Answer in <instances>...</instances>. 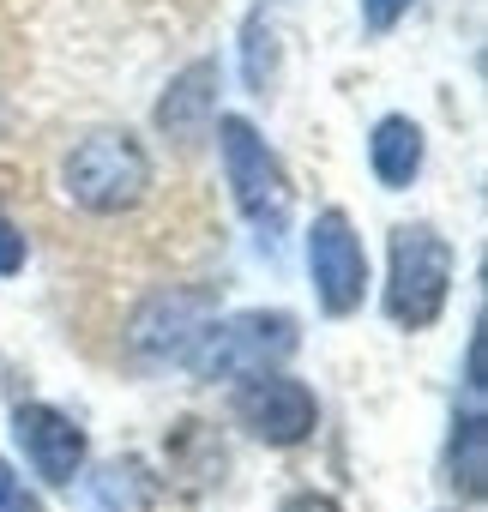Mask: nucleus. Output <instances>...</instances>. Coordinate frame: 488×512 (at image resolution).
<instances>
[{"label": "nucleus", "instance_id": "nucleus-1", "mask_svg": "<svg viewBox=\"0 0 488 512\" xmlns=\"http://www.w3.org/2000/svg\"><path fill=\"white\" fill-rule=\"evenodd\" d=\"M452 278H458V253L434 223H398L386 241V290L380 308L398 332H428L446 302H452Z\"/></svg>", "mask_w": 488, "mask_h": 512}, {"label": "nucleus", "instance_id": "nucleus-2", "mask_svg": "<svg viewBox=\"0 0 488 512\" xmlns=\"http://www.w3.org/2000/svg\"><path fill=\"white\" fill-rule=\"evenodd\" d=\"M296 350H302L296 314H284V308H241V314H217L199 332V344L187 350L181 368L193 380H205V386H217V380L241 386V380H254V374L284 368Z\"/></svg>", "mask_w": 488, "mask_h": 512}, {"label": "nucleus", "instance_id": "nucleus-3", "mask_svg": "<svg viewBox=\"0 0 488 512\" xmlns=\"http://www.w3.org/2000/svg\"><path fill=\"white\" fill-rule=\"evenodd\" d=\"M61 193L91 217H127L151 193V151L127 127H91L61 163Z\"/></svg>", "mask_w": 488, "mask_h": 512}, {"label": "nucleus", "instance_id": "nucleus-4", "mask_svg": "<svg viewBox=\"0 0 488 512\" xmlns=\"http://www.w3.org/2000/svg\"><path fill=\"white\" fill-rule=\"evenodd\" d=\"M211 133H217V163H223L235 211L248 217V229L260 241H278L290 223V175H284L278 151L260 139V127L248 115H217Z\"/></svg>", "mask_w": 488, "mask_h": 512}, {"label": "nucleus", "instance_id": "nucleus-5", "mask_svg": "<svg viewBox=\"0 0 488 512\" xmlns=\"http://www.w3.org/2000/svg\"><path fill=\"white\" fill-rule=\"evenodd\" d=\"M217 320V290L211 284H169L151 290L133 320H127V356L139 368H169L187 362V350L199 344V332Z\"/></svg>", "mask_w": 488, "mask_h": 512}, {"label": "nucleus", "instance_id": "nucleus-6", "mask_svg": "<svg viewBox=\"0 0 488 512\" xmlns=\"http://www.w3.org/2000/svg\"><path fill=\"white\" fill-rule=\"evenodd\" d=\"M308 278L326 320H350L368 302V247L344 205H326L308 223Z\"/></svg>", "mask_w": 488, "mask_h": 512}, {"label": "nucleus", "instance_id": "nucleus-7", "mask_svg": "<svg viewBox=\"0 0 488 512\" xmlns=\"http://www.w3.org/2000/svg\"><path fill=\"white\" fill-rule=\"evenodd\" d=\"M229 410H235L241 428H248L260 446H272V452H290V446L314 440V428H320V398L296 374H284V368L241 380L235 398H229Z\"/></svg>", "mask_w": 488, "mask_h": 512}, {"label": "nucleus", "instance_id": "nucleus-8", "mask_svg": "<svg viewBox=\"0 0 488 512\" xmlns=\"http://www.w3.org/2000/svg\"><path fill=\"white\" fill-rule=\"evenodd\" d=\"M13 440L25 452V464L49 482V488H73L85 476V458H91V440L85 428L55 410V404H19L13 410Z\"/></svg>", "mask_w": 488, "mask_h": 512}, {"label": "nucleus", "instance_id": "nucleus-9", "mask_svg": "<svg viewBox=\"0 0 488 512\" xmlns=\"http://www.w3.org/2000/svg\"><path fill=\"white\" fill-rule=\"evenodd\" d=\"M217 85H223V67H217L211 55L187 61V67L163 85V97H157V133H169V139H181V145L205 139L211 121H217Z\"/></svg>", "mask_w": 488, "mask_h": 512}, {"label": "nucleus", "instance_id": "nucleus-10", "mask_svg": "<svg viewBox=\"0 0 488 512\" xmlns=\"http://www.w3.org/2000/svg\"><path fill=\"white\" fill-rule=\"evenodd\" d=\"M422 157H428V139L410 115H380L368 127V169L386 193H404L422 175Z\"/></svg>", "mask_w": 488, "mask_h": 512}, {"label": "nucleus", "instance_id": "nucleus-11", "mask_svg": "<svg viewBox=\"0 0 488 512\" xmlns=\"http://www.w3.org/2000/svg\"><path fill=\"white\" fill-rule=\"evenodd\" d=\"M446 482L464 500L488 494V416H482V392H464L458 416H452V440H446Z\"/></svg>", "mask_w": 488, "mask_h": 512}, {"label": "nucleus", "instance_id": "nucleus-12", "mask_svg": "<svg viewBox=\"0 0 488 512\" xmlns=\"http://www.w3.org/2000/svg\"><path fill=\"white\" fill-rule=\"evenodd\" d=\"M157 476L139 458H115L85 482V512H151Z\"/></svg>", "mask_w": 488, "mask_h": 512}, {"label": "nucleus", "instance_id": "nucleus-13", "mask_svg": "<svg viewBox=\"0 0 488 512\" xmlns=\"http://www.w3.org/2000/svg\"><path fill=\"white\" fill-rule=\"evenodd\" d=\"M278 73H284V31H278V19L266 7H254L241 19V79H248L254 97H272Z\"/></svg>", "mask_w": 488, "mask_h": 512}, {"label": "nucleus", "instance_id": "nucleus-14", "mask_svg": "<svg viewBox=\"0 0 488 512\" xmlns=\"http://www.w3.org/2000/svg\"><path fill=\"white\" fill-rule=\"evenodd\" d=\"M0 512H49V506H43V494H37V488L7 464V458H0Z\"/></svg>", "mask_w": 488, "mask_h": 512}, {"label": "nucleus", "instance_id": "nucleus-15", "mask_svg": "<svg viewBox=\"0 0 488 512\" xmlns=\"http://www.w3.org/2000/svg\"><path fill=\"white\" fill-rule=\"evenodd\" d=\"M356 7H362V31L368 37H386V31H398L410 19L416 0H356Z\"/></svg>", "mask_w": 488, "mask_h": 512}, {"label": "nucleus", "instance_id": "nucleus-16", "mask_svg": "<svg viewBox=\"0 0 488 512\" xmlns=\"http://www.w3.org/2000/svg\"><path fill=\"white\" fill-rule=\"evenodd\" d=\"M25 260H31V241H25V229L0 211V278H13V272H25Z\"/></svg>", "mask_w": 488, "mask_h": 512}, {"label": "nucleus", "instance_id": "nucleus-17", "mask_svg": "<svg viewBox=\"0 0 488 512\" xmlns=\"http://www.w3.org/2000/svg\"><path fill=\"white\" fill-rule=\"evenodd\" d=\"M278 512H344V506H338V494H326V488H296V494H284Z\"/></svg>", "mask_w": 488, "mask_h": 512}]
</instances>
